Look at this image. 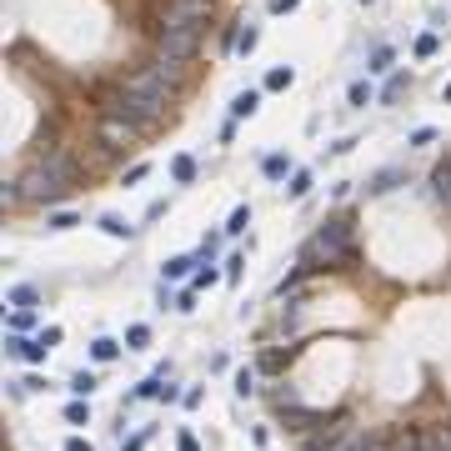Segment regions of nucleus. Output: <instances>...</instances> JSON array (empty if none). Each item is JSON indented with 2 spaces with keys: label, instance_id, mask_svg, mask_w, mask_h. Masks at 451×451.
<instances>
[{
  "label": "nucleus",
  "instance_id": "f257e3e1",
  "mask_svg": "<svg viewBox=\"0 0 451 451\" xmlns=\"http://www.w3.org/2000/svg\"><path fill=\"white\" fill-rule=\"evenodd\" d=\"M351 251H356V221L351 216H331V221H321V231L301 246V276L321 271V266H346Z\"/></svg>",
  "mask_w": 451,
  "mask_h": 451
},
{
  "label": "nucleus",
  "instance_id": "f03ea898",
  "mask_svg": "<svg viewBox=\"0 0 451 451\" xmlns=\"http://www.w3.org/2000/svg\"><path fill=\"white\" fill-rule=\"evenodd\" d=\"M20 191H25V201H61V196H71L76 191V160L61 156V151L30 160L25 176H20Z\"/></svg>",
  "mask_w": 451,
  "mask_h": 451
},
{
  "label": "nucleus",
  "instance_id": "7ed1b4c3",
  "mask_svg": "<svg viewBox=\"0 0 451 451\" xmlns=\"http://www.w3.org/2000/svg\"><path fill=\"white\" fill-rule=\"evenodd\" d=\"M105 105H110V116H121V121H131V126H151V121H160L156 110L136 95V90H126V86H116L105 95Z\"/></svg>",
  "mask_w": 451,
  "mask_h": 451
},
{
  "label": "nucleus",
  "instance_id": "20e7f679",
  "mask_svg": "<svg viewBox=\"0 0 451 451\" xmlns=\"http://www.w3.org/2000/svg\"><path fill=\"white\" fill-rule=\"evenodd\" d=\"M196 40H201V30L160 25V55H171V61H191V55H196Z\"/></svg>",
  "mask_w": 451,
  "mask_h": 451
},
{
  "label": "nucleus",
  "instance_id": "39448f33",
  "mask_svg": "<svg viewBox=\"0 0 451 451\" xmlns=\"http://www.w3.org/2000/svg\"><path fill=\"white\" fill-rule=\"evenodd\" d=\"M416 436H406L402 426H371L361 431V451H411Z\"/></svg>",
  "mask_w": 451,
  "mask_h": 451
},
{
  "label": "nucleus",
  "instance_id": "423d86ee",
  "mask_svg": "<svg viewBox=\"0 0 451 451\" xmlns=\"http://www.w3.org/2000/svg\"><path fill=\"white\" fill-rule=\"evenodd\" d=\"M211 16V0H176L171 11H165V25H186V30H201Z\"/></svg>",
  "mask_w": 451,
  "mask_h": 451
},
{
  "label": "nucleus",
  "instance_id": "0eeeda50",
  "mask_svg": "<svg viewBox=\"0 0 451 451\" xmlns=\"http://www.w3.org/2000/svg\"><path fill=\"white\" fill-rule=\"evenodd\" d=\"M136 131H141V126H131V121H121V116H105V121H100V141H105L110 151L136 146Z\"/></svg>",
  "mask_w": 451,
  "mask_h": 451
},
{
  "label": "nucleus",
  "instance_id": "6e6552de",
  "mask_svg": "<svg viewBox=\"0 0 451 451\" xmlns=\"http://www.w3.org/2000/svg\"><path fill=\"white\" fill-rule=\"evenodd\" d=\"M6 351H11V356H20V361H30V366H35V361H45V351H50V346H45V341H40V336H35V341H25V336H11V341H6Z\"/></svg>",
  "mask_w": 451,
  "mask_h": 451
},
{
  "label": "nucleus",
  "instance_id": "1a4fd4ad",
  "mask_svg": "<svg viewBox=\"0 0 451 451\" xmlns=\"http://www.w3.org/2000/svg\"><path fill=\"white\" fill-rule=\"evenodd\" d=\"M261 110V90H241L236 100H231V121H251Z\"/></svg>",
  "mask_w": 451,
  "mask_h": 451
},
{
  "label": "nucleus",
  "instance_id": "9d476101",
  "mask_svg": "<svg viewBox=\"0 0 451 451\" xmlns=\"http://www.w3.org/2000/svg\"><path fill=\"white\" fill-rule=\"evenodd\" d=\"M431 191H436V201L451 211V160H441L436 171H431Z\"/></svg>",
  "mask_w": 451,
  "mask_h": 451
},
{
  "label": "nucleus",
  "instance_id": "9b49d317",
  "mask_svg": "<svg viewBox=\"0 0 451 451\" xmlns=\"http://www.w3.org/2000/svg\"><path fill=\"white\" fill-rule=\"evenodd\" d=\"M151 71H156L165 86H181V81H186V61H171V55H160V61H156Z\"/></svg>",
  "mask_w": 451,
  "mask_h": 451
},
{
  "label": "nucleus",
  "instance_id": "f8f14e48",
  "mask_svg": "<svg viewBox=\"0 0 451 451\" xmlns=\"http://www.w3.org/2000/svg\"><path fill=\"white\" fill-rule=\"evenodd\" d=\"M402 181H406V171H397V165H391V171H376L366 186H371V196H386V191H397Z\"/></svg>",
  "mask_w": 451,
  "mask_h": 451
},
{
  "label": "nucleus",
  "instance_id": "ddd939ff",
  "mask_svg": "<svg viewBox=\"0 0 451 451\" xmlns=\"http://www.w3.org/2000/svg\"><path fill=\"white\" fill-rule=\"evenodd\" d=\"M261 171H266V181H286V176H296V171H291V160L281 156V151H271V156L261 160Z\"/></svg>",
  "mask_w": 451,
  "mask_h": 451
},
{
  "label": "nucleus",
  "instance_id": "4468645a",
  "mask_svg": "<svg viewBox=\"0 0 451 451\" xmlns=\"http://www.w3.org/2000/svg\"><path fill=\"white\" fill-rule=\"evenodd\" d=\"M411 451H451V436L446 431H426V436L411 441Z\"/></svg>",
  "mask_w": 451,
  "mask_h": 451
},
{
  "label": "nucleus",
  "instance_id": "2eb2a0df",
  "mask_svg": "<svg viewBox=\"0 0 451 451\" xmlns=\"http://www.w3.org/2000/svg\"><path fill=\"white\" fill-rule=\"evenodd\" d=\"M406 86H411V76H406V71H397V76H391V81H386V90H381V100H386V105H397V100L406 95Z\"/></svg>",
  "mask_w": 451,
  "mask_h": 451
},
{
  "label": "nucleus",
  "instance_id": "dca6fc26",
  "mask_svg": "<svg viewBox=\"0 0 451 451\" xmlns=\"http://www.w3.org/2000/svg\"><path fill=\"white\" fill-rule=\"evenodd\" d=\"M291 81H296V71H291V66H271V71H266V90H286Z\"/></svg>",
  "mask_w": 451,
  "mask_h": 451
},
{
  "label": "nucleus",
  "instance_id": "f3484780",
  "mask_svg": "<svg viewBox=\"0 0 451 451\" xmlns=\"http://www.w3.org/2000/svg\"><path fill=\"white\" fill-rule=\"evenodd\" d=\"M171 176H176L181 186H191V181H196V156H176V160H171Z\"/></svg>",
  "mask_w": 451,
  "mask_h": 451
},
{
  "label": "nucleus",
  "instance_id": "a211bd4d",
  "mask_svg": "<svg viewBox=\"0 0 451 451\" xmlns=\"http://www.w3.org/2000/svg\"><path fill=\"white\" fill-rule=\"evenodd\" d=\"M116 351H121V341H110V336H95V341H90L95 361H116Z\"/></svg>",
  "mask_w": 451,
  "mask_h": 451
},
{
  "label": "nucleus",
  "instance_id": "6ab92c4d",
  "mask_svg": "<svg viewBox=\"0 0 451 451\" xmlns=\"http://www.w3.org/2000/svg\"><path fill=\"white\" fill-rule=\"evenodd\" d=\"M191 266H196L191 256H171V261H165V281H186V276H191Z\"/></svg>",
  "mask_w": 451,
  "mask_h": 451
},
{
  "label": "nucleus",
  "instance_id": "aec40b11",
  "mask_svg": "<svg viewBox=\"0 0 451 451\" xmlns=\"http://www.w3.org/2000/svg\"><path fill=\"white\" fill-rule=\"evenodd\" d=\"M45 226H50V231H71V226H81V216L76 211H50Z\"/></svg>",
  "mask_w": 451,
  "mask_h": 451
},
{
  "label": "nucleus",
  "instance_id": "412c9836",
  "mask_svg": "<svg viewBox=\"0 0 451 451\" xmlns=\"http://www.w3.org/2000/svg\"><path fill=\"white\" fill-rule=\"evenodd\" d=\"M246 226H251V206H236V211H231V221H226V236H241Z\"/></svg>",
  "mask_w": 451,
  "mask_h": 451
},
{
  "label": "nucleus",
  "instance_id": "4be33fe9",
  "mask_svg": "<svg viewBox=\"0 0 451 451\" xmlns=\"http://www.w3.org/2000/svg\"><path fill=\"white\" fill-rule=\"evenodd\" d=\"M366 71H391V45H371V55H366Z\"/></svg>",
  "mask_w": 451,
  "mask_h": 451
},
{
  "label": "nucleus",
  "instance_id": "5701e85b",
  "mask_svg": "<svg viewBox=\"0 0 451 451\" xmlns=\"http://www.w3.org/2000/svg\"><path fill=\"white\" fill-rule=\"evenodd\" d=\"M256 45H261V30H256V25H246V30L236 35V55H251Z\"/></svg>",
  "mask_w": 451,
  "mask_h": 451
},
{
  "label": "nucleus",
  "instance_id": "b1692460",
  "mask_svg": "<svg viewBox=\"0 0 451 451\" xmlns=\"http://www.w3.org/2000/svg\"><path fill=\"white\" fill-rule=\"evenodd\" d=\"M306 191H311V171H296V176L286 181V196H291V201H301Z\"/></svg>",
  "mask_w": 451,
  "mask_h": 451
},
{
  "label": "nucleus",
  "instance_id": "393cba45",
  "mask_svg": "<svg viewBox=\"0 0 451 451\" xmlns=\"http://www.w3.org/2000/svg\"><path fill=\"white\" fill-rule=\"evenodd\" d=\"M11 301H16V311H30V306L40 301V291H35V286H16V291H11Z\"/></svg>",
  "mask_w": 451,
  "mask_h": 451
},
{
  "label": "nucleus",
  "instance_id": "a878e982",
  "mask_svg": "<svg viewBox=\"0 0 451 451\" xmlns=\"http://www.w3.org/2000/svg\"><path fill=\"white\" fill-rule=\"evenodd\" d=\"M100 231H105V236H131V226H126L121 216H110V211H105V216H100Z\"/></svg>",
  "mask_w": 451,
  "mask_h": 451
},
{
  "label": "nucleus",
  "instance_id": "bb28decb",
  "mask_svg": "<svg viewBox=\"0 0 451 451\" xmlns=\"http://www.w3.org/2000/svg\"><path fill=\"white\" fill-rule=\"evenodd\" d=\"M71 391H76V397H90V391H95V376H90V371H76V376H71Z\"/></svg>",
  "mask_w": 451,
  "mask_h": 451
},
{
  "label": "nucleus",
  "instance_id": "cd10ccee",
  "mask_svg": "<svg viewBox=\"0 0 451 451\" xmlns=\"http://www.w3.org/2000/svg\"><path fill=\"white\" fill-rule=\"evenodd\" d=\"M146 341H151V326H131V331H126V346H131V351H141Z\"/></svg>",
  "mask_w": 451,
  "mask_h": 451
},
{
  "label": "nucleus",
  "instance_id": "c85d7f7f",
  "mask_svg": "<svg viewBox=\"0 0 451 451\" xmlns=\"http://www.w3.org/2000/svg\"><path fill=\"white\" fill-rule=\"evenodd\" d=\"M66 421H71V426H86V421H90L86 402H71V406H66Z\"/></svg>",
  "mask_w": 451,
  "mask_h": 451
},
{
  "label": "nucleus",
  "instance_id": "c756f323",
  "mask_svg": "<svg viewBox=\"0 0 451 451\" xmlns=\"http://www.w3.org/2000/svg\"><path fill=\"white\" fill-rule=\"evenodd\" d=\"M286 356H291V351H266V356H261V371H281V366H286Z\"/></svg>",
  "mask_w": 451,
  "mask_h": 451
},
{
  "label": "nucleus",
  "instance_id": "7c9ffc66",
  "mask_svg": "<svg viewBox=\"0 0 451 451\" xmlns=\"http://www.w3.org/2000/svg\"><path fill=\"white\" fill-rule=\"evenodd\" d=\"M371 100V86L366 81H351V105H366Z\"/></svg>",
  "mask_w": 451,
  "mask_h": 451
},
{
  "label": "nucleus",
  "instance_id": "2f4dec72",
  "mask_svg": "<svg viewBox=\"0 0 451 451\" xmlns=\"http://www.w3.org/2000/svg\"><path fill=\"white\" fill-rule=\"evenodd\" d=\"M146 176H151V165H146V160H141V165H131V171H126V186H141V181H146Z\"/></svg>",
  "mask_w": 451,
  "mask_h": 451
},
{
  "label": "nucleus",
  "instance_id": "473e14b6",
  "mask_svg": "<svg viewBox=\"0 0 451 451\" xmlns=\"http://www.w3.org/2000/svg\"><path fill=\"white\" fill-rule=\"evenodd\" d=\"M251 391H256V376L241 371V376H236V397H251Z\"/></svg>",
  "mask_w": 451,
  "mask_h": 451
},
{
  "label": "nucleus",
  "instance_id": "72a5a7b5",
  "mask_svg": "<svg viewBox=\"0 0 451 451\" xmlns=\"http://www.w3.org/2000/svg\"><path fill=\"white\" fill-rule=\"evenodd\" d=\"M431 141H436L431 126H416V131H411V146H431Z\"/></svg>",
  "mask_w": 451,
  "mask_h": 451
},
{
  "label": "nucleus",
  "instance_id": "f704fd0d",
  "mask_svg": "<svg viewBox=\"0 0 451 451\" xmlns=\"http://www.w3.org/2000/svg\"><path fill=\"white\" fill-rule=\"evenodd\" d=\"M416 55H421V61H426V55H436V35H421V40H416Z\"/></svg>",
  "mask_w": 451,
  "mask_h": 451
},
{
  "label": "nucleus",
  "instance_id": "c9c22d12",
  "mask_svg": "<svg viewBox=\"0 0 451 451\" xmlns=\"http://www.w3.org/2000/svg\"><path fill=\"white\" fill-rule=\"evenodd\" d=\"M176 451H201V446H196V436H191V431H181V441H176Z\"/></svg>",
  "mask_w": 451,
  "mask_h": 451
},
{
  "label": "nucleus",
  "instance_id": "e433bc0d",
  "mask_svg": "<svg viewBox=\"0 0 451 451\" xmlns=\"http://www.w3.org/2000/svg\"><path fill=\"white\" fill-rule=\"evenodd\" d=\"M271 11H276V16H286V11H296V0H271Z\"/></svg>",
  "mask_w": 451,
  "mask_h": 451
},
{
  "label": "nucleus",
  "instance_id": "4c0bfd02",
  "mask_svg": "<svg viewBox=\"0 0 451 451\" xmlns=\"http://www.w3.org/2000/svg\"><path fill=\"white\" fill-rule=\"evenodd\" d=\"M336 451H361V431H356V436H346V441L336 446Z\"/></svg>",
  "mask_w": 451,
  "mask_h": 451
},
{
  "label": "nucleus",
  "instance_id": "58836bf2",
  "mask_svg": "<svg viewBox=\"0 0 451 451\" xmlns=\"http://www.w3.org/2000/svg\"><path fill=\"white\" fill-rule=\"evenodd\" d=\"M66 451H90V441H81V436H71V441H66Z\"/></svg>",
  "mask_w": 451,
  "mask_h": 451
},
{
  "label": "nucleus",
  "instance_id": "ea45409f",
  "mask_svg": "<svg viewBox=\"0 0 451 451\" xmlns=\"http://www.w3.org/2000/svg\"><path fill=\"white\" fill-rule=\"evenodd\" d=\"M361 6H376V0H361Z\"/></svg>",
  "mask_w": 451,
  "mask_h": 451
},
{
  "label": "nucleus",
  "instance_id": "a19ab883",
  "mask_svg": "<svg viewBox=\"0 0 451 451\" xmlns=\"http://www.w3.org/2000/svg\"><path fill=\"white\" fill-rule=\"evenodd\" d=\"M446 100H451V86H446Z\"/></svg>",
  "mask_w": 451,
  "mask_h": 451
}]
</instances>
